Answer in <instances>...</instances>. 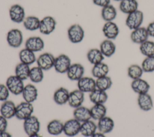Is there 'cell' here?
Wrapping results in <instances>:
<instances>
[{"label": "cell", "mask_w": 154, "mask_h": 137, "mask_svg": "<svg viewBox=\"0 0 154 137\" xmlns=\"http://www.w3.org/2000/svg\"><path fill=\"white\" fill-rule=\"evenodd\" d=\"M140 50L146 57L154 56V41L147 40L143 42L140 44Z\"/></svg>", "instance_id": "obj_38"}, {"label": "cell", "mask_w": 154, "mask_h": 137, "mask_svg": "<svg viewBox=\"0 0 154 137\" xmlns=\"http://www.w3.org/2000/svg\"><path fill=\"white\" fill-rule=\"evenodd\" d=\"M112 85V79L108 75L102 78H97L96 80V88L104 91H106V90H109L111 87Z\"/></svg>", "instance_id": "obj_39"}, {"label": "cell", "mask_w": 154, "mask_h": 137, "mask_svg": "<svg viewBox=\"0 0 154 137\" xmlns=\"http://www.w3.org/2000/svg\"><path fill=\"white\" fill-rule=\"evenodd\" d=\"M34 112L32 103L23 101L16 105L15 117L20 120L24 121L29 118Z\"/></svg>", "instance_id": "obj_2"}, {"label": "cell", "mask_w": 154, "mask_h": 137, "mask_svg": "<svg viewBox=\"0 0 154 137\" xmlns=\"http://www.w3.org/2000/svg\"><path fill=\"white\" fill-rule=\"evenodd\" d=\"M94 4L100 7H104L110 4L111 0H92Z\"/></svg>", "instance_id": "obj_44"}, {"label": "cell", "mask_w": 154, "mask_h": 137, "mask_svg": "<svg viewBox=\"0 0 154 137\" xmlns=\"http://www.w3.org/2000/svg\"><path fill=\"white\" fill-rule=\"evenodd\" d=\"M131 86L132 90L138 94L148 93L150 87L149 84L141 78L133 80Z\"/></svg>", "instance_id": "obj_21"}, {"label": "cell", "mask_w": 154, "mask_h": 137, "mask_svg": "<svg viewBox=\"0 0 154 137\" xmlns=\"http://www.w3.org/2000/svg\"><path fill=\"white\" fill-rule=\"evenodd\" d=\"M128 76L132 80L141 78L144 73L141 66L138 64H132L128 68Z\"/></svg>", "instance_id": "obj_40"}, {"label": "cell", "mask_w": 154, "mask_h": 137, "mask_svg": "<svg viewBox=\"0 0 154 137\" xmlns=\"http://www.w3.org/2000/svg\"><path fill=\"white\" fill-rule=\"evenodd\" d=\"M114 1H122V0H114Z\"/></svg>", "instance_id": "obj_49"}, {"label": "cell", "mask_w": 154, "mask_h": 137, "mask_svg": "<svg viewBox=\"0 0 154 137\" xmlns=\"http://www.w3.org/2000/svg\"><path fill=\"white\" fill-rule=\"evenodd\" d=\"M9 16L11 20L16 23H20L25 19V11L19 4H14L9 9Z\"/></svg>", "instance_id": "obj_10"}, {"label": "cell", "mask_w": 154, "mask_h": 137, "mask_svg": "<svg viewBox=\"0 0 154 137\" xmlns=\"http://www.w3.org/2000/svg\"><path fill=\"white\" fill-rule=\"evenodd\" d=\"M40 20L38 17L34 16H29L24 19L23 25L24 28L28 31H33L39 29Z\"/></svg>", "instance_id": "obj_35"}, {"label": "cell", "mask_w": 154, "mask_h": 137, "mask_svg": "<svg viewBox=\"0 0 154 137\" xmlns=\"http://www.w3.org/2000/svg\"><path fill=\"white\" fill-rule=\"evenodd\" d=\"M138 3L137 0H122L119 4L120 11L126 14L132 13L138 10Z\"/></svg>", "instance_id": "obj_29"}, {"label": "cell", "mask_w": 154, "mask_h": 137, "mask_svg": "<svg viewBox=\"0 0 154 137\" xmlns=\"http://www.w3.org/2000/svg\"><path fill=\"white\" fill-rule=\"evenodd\" d=\"M97 129V124L93 121L89 120L81 123L80 133L85 137H91L96 132Z\"/></svg>", "instance_id": "obj_27"}, {"label": "cell", "mask_w": 154, "mask_h": 137, "mask_svg": "<svg viewBox=\"0 0 154 137\" xmlns=\"http://www.w3.org/2000/svg\"><path fill=\"white\" fill-rule=\"evenodd\" d=\"M73 115V118L80 123H83L91 119L90 109L83 106L75 108Z\"/></svg>", "instance_id": "obj_24"}, {"label": "cell", "mask_w": 154, "mask_h": 137, "mask_svg": "<svg viewBox=\"0 0 154 137\" xmlns=\"http://www.w3.org/2000/svg\"><path fill=\"white\" fill-rule=\"evenodd\" d=\"M81 123L76 119L71 118L64 123L63 133L69 137H73L80 133Z\"/></svg>", "instance_id": "obj_9"}, {"label": "cell", "mask_w": 154, "mask_h": 137, "mask_svg": "<svg viewBox=\"0 0 154 137\" xmlns=\"http://www.w3.org/2000/svg\"><path fill=\"white\" fill-rule=\"evenodd\" d=\"M77 87L84 93H90L96 88V80L91 77L83 76L77 81Z\"/></svg>", "instance_id": "obj_12"}, {"label": "cell", "mask_w": 154, "mask_h": 137, "mask_svg": "<svg viewBox=\"0 0 154 137\" xmlns=\"http://www.w3.org/2000/svg\"><path fill=\"white\" fill-rule=\"evenodd\" d=\"M40 126L41 124L38 118L34 115H31L25 120L23 123L24 132L28 136L38 133Z\"/></svg>", "instance_id": "obj_4"}, {"label": "cell", "mask_w": 154, "mask_h": 137, "mask_svg": "<svg viewBox=\"0 0 154 137\" xmlns=\"http://www.w3.org/2000/svg\"><path fill=\"white\" fill-rule=\"evenodd\" d=\"M28 137H43V136L40 135L38 133H36V134H34V135H31L28 136Z\"/></svg>", "instance_id": "obj_48"}, {"label": "cell", "mask_w": 154, "mask_h": 137, "mask_svg": "<svg viewBox=\"0 0 154 137\" xmlns=\"http://www.w3.org/2000/svg\"><path fill=\"white\" fill-rule=\"evenodd\" d=\"M97 126L99 132L106 134L110 133L113 130L114 127V122L111 117L105 116L98 120Z\"/></svg>", "instance_id": "obj_20"}, {"label": "cell", "mask_w": 154, "mask_h": 137, "mask_svg": "<svg viewBox=\"0 0 154 137\" xmlns=\"http://www.w3.org/2000/svg\"><path fill=\"white\" fill-rule=\"evenodd\" d=\"M25 48L34 52H37L42 50L45 47L44 41L38 36L29 37L25 41Z\"/></svg>", "instance_id": "obj_18"}, {"label": "cell", "mask_w": 154, "mask_h": 137, "mask_svg": "<svg viewBox=\"0 0 154 137\" xmlns=\"http://www.w3.org/2000/svg\"><path fill=\"white\" fill-rule=\"evenodd\" d=\"M144 20L143 13L137 10L135 11L128 14L125 20L126 26L131 30H134L140 26Z\"/></svg>", "instance_id": "obj_3"}, {"label": "cell", "mask_w": 154, "mask_h": 137, "mask_svg": "<svg viewBox=\"0 0 154 137\" xmlns=\"http://www.w3.org/2000/svg\"><path fill=\"white\" fill-rule=\"evenodd\" d=\"M10 91L6 85L0 84V102H5L8 100L10 96Z\"/></svg>", "instance_id": "obj_42"}, {"label": "cell", "mask_w": 154, "mask_h": 137, "mask_svg": "<svg viewBox=\"0 0 154 137\" xmlns=\"http://www.w3.org/2000/svg\"><path fill=\"white\" fill-rule=\"evenodd\" d=\"M7 120V119L0 115V133L7 131V129L8 127Z\"/></svg>", "instance_id": "obj_43"}, {"label": "cell", "mask_w": 154, "mask_h": 137, "mask_svg": "<svg viewBox=\"0 0 154 137\" xmlns=\"http://www.w3.org/2000/svg\"><path fill=\"white\" fill-rule=\"evenodd\" d=\"M84 100V93L79 90L76 89L70 92L67 103L70 107L75 109L82 106Z\"/></svg>", "instance_id": "obj_14"}, {"label": "cell", "mask_w": 154, "mask_h": 137, "mask_svg": "<svg viewBox=\"0 0 154 137\" xmlns=\"http://www.w3.org/2000/svg\"><path fill=\"white\" fill-rule=\"evenodd\" d=\"M104 58L105 56L103 55L99 49H91L87 53V58L88 61L93 65L103 62Z\"/></svg>", "instance_id": "obj_32"}, {"label": "cell", "mask_w": 154, "mask_h": 137, "mask_svg": "<svg viewBox=\"0 0 154 137\" xmlns=\"http://www.w3.org/2000/svg\"><path fill=\"white\" fill-rule=\"evenodd\" d=\"M91 137H106V136H105V134H104V133H101L100 132H96Z\"/></svg>", "instance_id": "obj_47"}, {"label": "cell", "mask_w": 154, "mask_h": 137, "mask_svg": "<svg viewBox=\"0 0 154 137\" xmlns=\"http://www.w3.org/2000/svg\"><path fill=\"white\" fill-rule=\"evenodd\" d=\"M30 70L31 68L29 67V65L20 62L17 65H16L15 67V75L23 81L26 80L29 78Z\"/></svg>", "instance_id": "obj_36"}, {"label": "cell", "mask_w": 154, "mask_h": 137, "mask_svg": "<svg viewBox=\"0 0 154 137\" xmlns=\"http://www.w3.org/2000/svg\"><path fill=\"white\" fill-rule=\"evenodd\" d=\"M22 96L24 101L32 103L38 97L37 88L32 84H27L26 85H25L22 93Z\"/></svg>", "instance_id": "obj_19"}, {"label": "cell", "mask_w": 154, "mask_h": 137, "mask_svg": "<svg viewBox=\"0 0 154 137\" xmlns=\"http://www.w3.org/2000/svg\"><path fill=\"white\" fill-rule=\"evenodd\" d=\"M0 137H12V135L7 131H5L0 133Z\"/></svg>", "instance_id": "obj_46"}, {"label": "cell", "mask_w": 154, "mask_h": 137, "mask_svg": "<svg viewBox=\"0 0 154 137\" xmlns=\"http://www.w3.org/2000/svg\"><path fill=\"white\" fill-rule=\"evenodd\" d=\"M117 12L116 8L111 4H109L102 8L101 16L105 22H112L117 17Z\"/></svg>", "instance_id": "obj_34"}, {"label": "cell", "mask_w": 154, "mask_h": 137, "mask_svg": "<svg viewBox=\"0 0 154 137\" xmlns=\"http://www.w3.org/2000/svg\"><path fill=\"white\" fill-rule=\"evenodd\" d=\"M108 96L106 91L96 88L89 93V99L93 104H104L108 100Z\"/></svg>", "instance_id": "obj_26"}, {"label": "cell", "mask_w": 154, "mask_h": 137, "mask_svg": "<svg viewBox=\"0 0 154 137\" xmlns=\"http://www.w3.org/2000/svg\"><path fill=\"white\" fill-rule=\"evenodd\" d=\"M55 57L49 52H45L37 58L36 62L37 66L41 68L43 71H48L54 67Z\"/></svg>", "instance_id": "obj_8"}, {"label": "cell", "mask_w": 154, "mask_h": 137, "mask_svg": "<svg viewBox=\"0 0 154 137\" xmlns=\"http://www.w3.org/2000/svg\"><path fill=\"white\" fill-rule=\"evenodd\" d=\"M147 31L149 37H154V21L150 22L146 27Z\"/></svg>", "instance_id": "obj_45"}, {"label": "cell", "mask_w": 154, "mask_h": 137, "mask_svg": "<svg viewBox=\"0 0 154 137\" xmlns=\"http://www.w3.org/2000/svg\"><path fill=\"white\" fill-rule=\"evenodd\" d=\"M63 127L64 123L59 120L54 119L48 123L46 129L49 134L57 136L63 132Z\"/></svg>", "instance_id": "obj_28"}, {"label": "cell", "mask_w": 154, "mask_h": 137, "mask_svg": "<svg viewBox=\"0 0 154 137\" xmlns=\"http://www.w3.org/2000/svg\"><path fill=\"white\" fill-rule=\"evenodd\" d=\"M5 85L10 93L15 96L22 94L25 87L23 81L16 75L10 76L6 80Z\"/></svg>", "instance_id": "obj_1"}, {"label": "cell", "mask_w": 154, "mask_h": 137, "mask_svg": "<svg viewBox=\"0 0 154 137\" xmlns=\"http://www.w3.org/2000/svg\"><path fill=\"white\" fill-rule=\"evenodd\" d=\"M67 35L69 40L72 43L75 44L79 43L81 42L84 38V30L80 25L75 23L68 28Z\"/></svg>", "instance_id": "obj_5"}, {"label": "cell", "mask_w": 154, "mask_h": 137, "mask_svg": "<svg viewBox=\"0 0 154 137\" xmlns=\"http://www.w3.org/2000/svg\"><path fill=\"white\" fill-rule=\"evenodd\" d=\"M108 73L109 67L103 62L94 65L91 69L92 76L96 79L107 76Z\"/></svg>", "instance_id": "obj_33"}, {"label": "cell", "mask_w": 154, "mask_h": 137, "mask_svg": "<svg viewBox=\"0 0 154 137\" xmlns=\"http://www.w3.org/2000/svg\"><path fill=\"white\" fill-rule=\"evenodd\" d=\"M149 35L146 28L140 26L137 29L132 30L130 35L131 41L136 44H141L148 40Z\"/></svg>", "instance_id": "obj_17"}, {"label": "cell", "mask_w": 154, "mask_h": 137, "mask_svg": "<svg viewBox=\"0 0 154 137\" xmlns=\"http://www.w3.org/2000/svg\"><path fill=\"white\" fill-rule=\"evenodd\" d=\"M71 64L70 58L67 55L61 54L55 57L54 68L57 73H66Z\"/></svg>", "instance_id": "obj_7"}, {"label": "cell", "mask_w": 154, "mask_h": 137, "mask_svg": "<svg viewBox=\"0 0 154 137\" xmlns=\"http://www.w3.org/2000/svg\"><path fill=\"white\" fill-rule=\"evenodd\" d=\"M16 105L11 100L3 102L0 107V115L7 120L15 117Z\"/></svg>", "instance_id": "obj_16"}, {"label": "cell", "mask_w": 154, "mask_h": 137, "mask_svg": "<svg viewBox=\"0 0 154 137\" xmlns=\"http://www.w3.org/2000/svg\"><path fill=\"white\" fill-rule=\"evenodd\" d=\"M90 110L91 118L97 121L106 116L107 111L104 104H94Z\"/></svg>", "instance_id": "obj_31"}, {"label": "cell", "mask_w": 154, "mask_h": 137, "mask_svg": "<svg viewBox=\"0 0 154 137\" xmlns=\"http://www.w3.org/2000/svg\"><path fill=\"white\" fill-rule=\"evenodd\" d=\"M44 78L43 70L38 66L31 68L29 79L30 81L35 84L41 82Z\"/></svg>", "instance_id": "obj_37"}, {"label": "cell", "mask_w": 154, "mask_h": 137, "mask_svg": "<svg viewBox=\"0 0 154 137\" xmlns=\"http://www.w3.org/2000/svg\"><path fill=\"white\" fill-rule=\"evenodd\" d=\"M85 69L84 66L79 63L72 64L66 72L67 78L73 81H78L84 76Z\"/></svg>", "instance_id": "obj_13"}, {"label": "cell", "mask_w": 154, "mask_h": 137, "mask_svg": "<svg viewBox=\"0 0 154 137\" xmlns=\"http://www.w3.org/2000/svg\"><path fill=\"white\" fill-rule=\"evenodd\" d=\"M8 44L13 48L19 47L23 43V34L22 31L17 28L10 29L7 34Z\"/></svg>", "instance_id": "obj_6"}, {"label": "cell", "mask_w": 154, "mask_h": 137, "mask_svg": "<svg viewBox=\"0 0 154 137\" xmlns=\"http://www.w3.org/2000/svg\"><path fill=\"white\" fill-rule=\"evenodd\" d=\"M70 92L64 87H60L54 93L53 100L58 105H63L68 102Z\"/></svg>", "instance_id": "obj_22"}, {"label": "cell", "mask_w": 154, "mask_h": 137, "mask_svg": "<svg viewBox=\"0 0 154 137\" xmlns=\"http://www.w3.org/2000/svg\"><path fill=\"white\" fill-rule=\"evenodd\" d=\"M57 22L52 16L44 17L40 20L39 31L44 35H49L51 34L56 28Z\"/></svg>", "instance_id": "obj_11"}, {"label": "cell", "mask_w": 154, "mask_h": 137, "mask_svg": "<svg viewBox=\"0 0 154 137\" xmlns=\"http://www.w3.org/2000/svg\"><path fill=\"white\" fill-rule=\"evenodd\" d=\"M102 32L106 39L114 40L119 35L120 30L117 25L112 22H106L102 27Z\"/></svg>", "instance_id": "obj_15"}, {"label": "cell", "mask_w": 154, "mask_h": 137, "mask_svg": "<svg viewBox=\"0 0 154 137\" xmlns=\"http://www.w3.org/2000/svg\"><path fill=\"white\" fill-rule=\"evenodd\" d=\"M99 49L105 57L109 58L115 53L116 46L111 40L106 39L100 44Z\"/></svg>", "instance_id": "obj_25"}, {"label": "cell", "mask_w": 154, "mask_h": 137, "mask_svg": "<svg viewBox=\"0 0 154 137\" xmlns=\"http://www.w3.org/2000/svg\"><path fill=\"white\" fill-rule=\"evenodd\" d=\"M141 67L145 73H152L154 72V56L146 57L142 63Z\"/></svg>", "instance_id": "obj_41"}, {"label": "cell", "mask_w": 154, "mask_h": 137, "mask_svg": "<svg viewBox=\"0 0 154 137\" xmlns=\"http://www.w3.org/2000/svg\"><path fill=\"white\" fill-rule=\"evenodd\" d=\"M137 103L139 108L144 111H149L153 107L152 98L148 93L138 94Z\"/></svg>", "instance_id": "obj_23"}, {"label": "cell", "mask_w": 154, "mask_h": 137, "mask_svg": "<svg viewBox=\"0 0 154 137\" xmlns=\"http://www.w3.org/2000/svg\"><path fill=\"white\" fill-rule=\"evenodd\" d=\"M19 58L21 62L29 65L36 62L37 60L35 52L26 48H24L19 52Z\"/></svg>", "instance_id": "obj_30"}]
</instances>
